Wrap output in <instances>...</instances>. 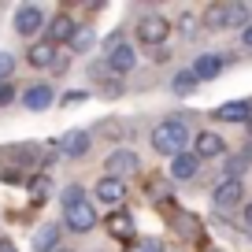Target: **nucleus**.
Here are the masks:
<instances>
[{
	"mask_svg": "<svg viewBox=\"0 0 252 252\" xmlns=\"http://www.w3.org/2000/svg\"><path fill=\"white\" fill-rule=\"evenodd\" d=\"M11 100H15V86H11V82H0V108H8Z\"/></svg>",
	"mask_w": 252,
	"mask_h": 252,
	"instance_id": "29",
	"label": "nucleus"
},
{
	"mask_svg": "<svg viewBox=\"0 0 252 252\" xmlns=\"http://www.w3.org/2000/svg\"><path fill=\"white\" fill-rule=\"evenodd\" d=\"M119 93H123V82H119V78L104 82V96H119Z\"/></svg>",
	"mask_w": 252,
	"mask_h": 252,
	"instance_id": "30",
	"label": "nucleus"
},
{
	"mask_svg": "<svg viewBox=\"0 0 252 252\" xmlns=\"http://www.w3.org/2000/svg\"><path fill=\"white\" fill-rule=\"evenodd\" d=\"M178 30H182V33H193V30H197V23H193V19H189V15H182Z\"/></svg>",
	"mask_w": 252,
	"mask_h": 252,
	"instance_id": "32",
	"label": "nucleus"
},
{
	"mask_svg": "<svg viewBox=\"0 0 252 252\" xmlns=\"http://www.w3.org/2000/svg\"><path fill=\"white\" fill-rule=\"evenodd\" d=\"M241 41H245V48H252V26H249V30L241 33Z\"/></svg>",
	"mask_w": 252,
	"mask_h": 252,
	"instance_id": "36",
	"label": "nucleus"
},
{
	"mask_svg": "<svg viewBox=\"0 0 252 252\" xmlns=\"http://www.w3.org/2000/svg\"><path fill=\"white\" fill-rule=\"evenodd\" d=\"M104 171H108V178H123L126 182V174L141 171V159H137L134 149H115L108 159H104Z\"/></svg>",
	"mask_w": 252,
	"mask_h": 252,
	"instance_id": "3",
	"label": "nucleus"
},
{
	"mask_svg": "<svg viewBox=\"0 0 252 252\" xmlns=\"http://www.w3.org/2000/svg\"><path fill=\"white\" fill-rule=\"evenodd\" d=\"M130 252H167V249H163L159 237H137V241L130 245Z\"/></svg>",
	"mask_w": 252,
	"mask_h": 252,
	"instance_id": "24",
	"label": "nucleus"
},
{
	"mask_svg": "<svg viewBox=\"0 0 252 252\" xmlns=\"http://www.w3.org/2000/svg\"><path fill=\"white\" fill-rule=\"evenodd\" d=\"M152 149L159 152V156H178V152H189V126L182 123V119H167V123H159L156 130H152Z\"/></svg>",
	"mask_w": 252,
	"mask_h": 252,
	"instance_id": "2",
	"label": "nucleus"
},
{
	"mask_svg": "<svg viewBox=\"0 0 252 252\" xmlns=\"http://www.w3.org/2000/svg\"><path fill=\"white\" fill-rule=\"evenodd\" d=\"M245 226L252 230V200H249V204H245Z\"/></svg>",
	"mask_w": 252,
	"mask_h": 252,
	"instance_id": "35",
	"label": "nucleus"
},
{
	"mask_svg": "<svg viewBox=\"0 0 252 252\" xmlns=\"http://www.w3.org/2000/svg\"><path fill=\"white\" fill-rule=\"evenodd\" d=\"M174 230H178L186 241H200V219L197 215H186V212H174Z\"/></svg>",
	"mask_w": 252,
	"mask_h": 252,
	"instance_id": "20",
	"label": "nucleus"
},
{
	"mask_svg": "<svg viewBox=\"0 0 252 252\" xmlns=\"http://www.w3.org/2000/svg\"><path fill=\"white\" fill-rule=\"evenodd\" d=\"M204 19H208L212 30H222V4H212V8L204 11Z\"/></svg>",
	"mask_w": 252,
	"mask_h": 252,
	"instance_id": "27",
	"label": "nucleus"
},
{
	"mask_svg": "<svg viewBox=\"0 0 252 252\" xmlns=\"http://www.w3.org/2000/svg\"><path fill=\"white\" fill-rule=\"evenodd\" d=\"M56 56H60V45H52V41H37V45H30V52H26V60H30V67H56Z\"/></svg>",
	"mask_w": 252,
	"mask_h": 252,
	"instance_id": "15",
	"label": "nucleus"
},
{
	"mask_svg": "<svg viewBox=\"0 0 252 252\" xmlns=\"http://www.w3.org/2000/svg\"><path fill=\"white\" fill-rule=\"evenodd\" d=\"M193 152H197L200 159H219L222 152H226V141H222L219 134H212V130H200V134H197V145H193Z\"/></svg>",
	"mask_w": 252,
	"mask_h": 252,
	"instance_id": "12",
	"label": "nucleus"
},
{
	"mask_svg": "<svg viewBox=\"0 0 252 252\" xmlns=\"http://www.w3.org/2000/svg\"><path fill=\"white\" fill-rule=\"evenodd\" d=\"M215 119H219V123H249V119H252V104L249 100L219 104V108H215Z\"/></svg>",
	"mask_w": 252,
	"mask_h": 252,
	"instance_id": "14",
	"label": "nucleus"
},
{
	"mask_svg": "<svg viewBox=\"0 0 252 252\" xmlns=\"http://www.w3.org/2000/svg\"><path fill=\"white\" fill-rule=\"evenodd\" d=\"M63 222L71 234H89L96 226V208L86 200L82 186H67L63 189Z\"/></svg>",
	"mask_w": 252,
	"mask_h": 252,
	"instance_id": "1",
	"label": "nucleus"
},
{
	"mask_svg": "<svg viewBox=\"0 0 252 252\" xmlns=\"http://www.w3.org/2000/svg\"><path fill=\"white\" fill-rule=\"evenodd\" d=\"M149 197H152V200H171V189H167V182H149Z\"/></svg>",
	"mask_w": 252,
	"mask_h": 252,
	"instance_id": "28",
	"label": "nucleus"
},
{
	"mask_svg": "<svg viewBox=\"0 0 252 252\" xmlns=\"http://www.w3.org/2000/svg\"><path fill=\"white\" fill-rule=\"evenodd\" d=\"M104 230H108L111 237H119V241H134V215L115 208V212L104 219Z\"/></svg>",
	"mask_w": 252,
	"mask_h": 252,
	"instance_id": "8",
	"label": "nucleus"
},
{
	"mask_svg": "<svg viewBox=\"0 0 252 252\" xmlns=\"http://www.w3.org/2000/svg\"><path fill=\"white\" fill-rule=\"evenodd\" d=\"M245 167H249V159H245V156H230V159H226V174H230L234 182H241V171H245Z\"/></svg>",
	"mask_w": 252,
	"mask_h": 252,
	"instance_id": "26",
	"label": "nucleus"
},
{
	"mask_svg": "<svg viewBox=\"0 0 252 252\" xmlns=\"http://www.w3.org/2000/svg\"><path fill=\"white\" fill-rule=\"evenodd\" d=\"M41 26H45V11H41L37 4H23V8L15 11V33L19 37H33Z\"/></svg>",
	"mask_w": 252,
	"mask_h": 252,
	"instance_id": "5",
	"label": "nucleus"
},
{
	"mask_svg": "<svg viewBox=\"0 0 252 252\" xmlns=\"http://www.w3.org/2000/svg\"><path fill=\"white\" fill-rule=\"evenodd\" d=\"M0 252H15V241H11V237H0Z\"/></svg>",
	"mask_w": 252,
	"mask_h": 252,
	"instance_id": "34",
	"label": "nucleus"
},
{
	"mask_svg": "<svg viewBox=\"0 0 252 252\" xmlns=\"http://www.w3.org/2000/svg\"><path fill=\"white\" fill-rule=\"evenodd\" d=\"M167 33H171V23H167L163 15H145L141 23H137V41H141V45L159 48L167 41Z\"/></svg>",
	"mask_w": 252,
	"mask_h": 252,
	"instance_id": "4",
	"label": "nucleus"
},
{
	"mask_svg": "<svg viewBox=\"0 0 252 252\" xmlns=\"http://www.w3.org/2000/svg\"><path fill=\"white\" fill-rule=\"evenodd\" d=\"M56 252H67V249H56Z\"/></svg>",
	"mask_w": 252,
	"mask_h": 252,
	"instance_id": "38",
	"label": "nucleus"
},
{
	"mask_svg": "<svg viewBox=\"0 0 252 252\" xmlns=\"http://www.w3.org/2000/svg\"><path fill=\"white\" fill-rule=\"evenodd\" d=\"M56 145H60V152H63V156L82 159V156L89 152V134H86V130H67V134H63Z\"/></svg>",
	"mask_w": 252,
	"mask_h": 252,
	"instance_id": "11",
	"label": "nucleus"
},
{
	"mask_svg": "<svg viewBox=\"0 0 252 252\" xmlns=\"http://www.w3.org/2000/svg\"><path fill=\"white\" fill-rule=\"evenodd\" d=\"M48 193H52V178H48V174H33L30 178V200L33 204H45Z\"/></svg>",
	"mask_w": 252,
	"mask_h": 252,
	"instance_id": "22",
	"label": "nucleus"
},
{
	"mask_svg": "<svg viewBox=\"0 0 252 252\" xmlns=\"http://www.w3.org/2000/svg\"><path fill=\"white\" fill-rule=\"evenodd\" d=\"M189 71L197 74L200 82H212V78H219L222 60H219V56H212V52H204V56H197V60H193V67H189Z\"/></svg>",
	"mask_w": 252,
	"mask_h": 252,
	"instance_id": "17",
	"label": "nucleus"
},
{
	"mask_svg": "<svg viewBox=\"0 0 252 252\" xmlns=\"http://www.w3.org/2000/svg\"><path fill=\"white\" fill-rule=\"evenodd\" d=\"M74 30H78V23H74L71 15H63V11H60V15L48 19V33H45V37L52 41V45H71Z\"/></svg>",
	"mask_w": 252,
	"mask_h": 252,
	"instance_id": "9",
	"label": "nucleus"
},
{
	"mask_svg": "<svg viewBox=\"0 0 252 252\" xmlns=\"http://www.w3.org/2000/svg\"><path fill=\"white\" fill-rule=\"evenodd\" d=\"M60 226H56V222H45V226L37 230V234H33V252H56V245H60Z\"/></svg>",
	"mask_w": 252,
	"mask_h": 252,
	"instance_id": "19",
	"label": "nucleus"
},
{
	"mask_svg": "<svg viewBox=\"0 0 252 252\" xmlns=\"http://www.w3.org/2000/svg\"><path fill=\"white\" fill-rule=\"evenodd\" d=\"M11 74H15V56L0 52V82H11Z\"/></svg>",
	"mask_w": 252,
	"mask_h": 252,
	"instance_id": "25",
	"label": "nucleus"
},
{
	"mask_svg": "<svg viewBox=\"0 0 252 252\" xmlns=\"http://www.w3.org/2000/svg\"><path fill=\"white\" fill-rule=\"evenodd\" d=\"M52 100H56V93H52V86H45V82H41V86H30V89L23 93V104H26L30 111H45Z\"/></svg>",
	"mask_w": 252,
	"mask_h": 252,
	"instance_id": "18",
	"label": "nucleus"
},
{
	"mask_svg": "<svg viewBox=\"0 0 252 252\" xmlns=\"http://www.w3.org/2000/svg\"><path fill=\"white\" fill-rule=\"evenodd\" d=\"M197 86H200V78L189 71V67H186V71H178V74L171 78V93H174V96H189Z\"/></svg>",
	"mask_w": 252,
	"mask_h": 252,
	"instance_id": "21",
	"label": "nucleus"
},
{
	"mask_svg": "<svg viewBox=\"0 0 252 252\" xmlns=\"http://www.w3.org/2000/svg\"><path fill=\"white\" fill-rule=\"evenodd\" d=\"M249 134H252V119H249Z\"/></svg>",
	"mask_w": 252,
	"mask_h": 252,
	"instance_id": "37",
	"label": "nucleus"
},
{
	"mask_svg": "<svg viewBox=\"0 0 252 252\" xmlns=\"http://www.w3.org/2000/svg\"><path fill=\"white\" fill-rule=\"evenodd\" d=\"M82 100H86V93H63V96H60L63 108H71V104H82Z\"/></svg>",
	"mask_w": 252,
	"mask_h": 252,
	"instance_id": "31",
	"label": "nucleus"
},
{
	"mask_svg": "<svg viewBox=\"0 0 252 252\" xmlns=\"http://www.w3.org/2000/svg\"><path fill=\"white\" fill-rule=\"evenodd\" d=\"M104 63H108L111 74H126V71H134V67H137V52L123 41V45H115V48L108 52V60H104Z\"/></svg>",
	"mask_w": 252,
	"mask_h": 252,
	"instance_id": "10",
	"label": "nucleus"
},
{
	"mask_svg": "<svg viewBox=\"0 0 252 252\" xmlns=\"http://www.w3.org/2000/svg\"><path fill=\"white\" fill-rule=\"evenodd\" d=\"M249 4H222V30H249Z\"/></svg>",
	"mask_w": 252,
	"mask_h": 252,
	"instance_id": "16",
	"label": "nucleus"
},
{
	"mask_svg": "<svg viewBox=\"0 0 252 252\" xmlns=\"http://www.w3.org/2000/svg\"><path fill=\"white\" fill-rule=\"evenodd\" d=\"M212 200H215V208H222V212L237 208V204L245 200V189H241V182H234V178L219 182V186H215V193H212Z\"/></svg>",
	"mask_w": 252,
	"mask_h": 252,
	"instance_id": "6",
	"label": "nucleus"
},
{
	"mask_svg": "<svg viewBox=\"0 0 252 252\" xmlns=\"http://www.w3.org/2000/svg\"><path fill=\"white\" fill-rule=\"evenodd\" d=\"M212 252H219V249H212Z\"/></svg>",
	"mask_w": 252,
	"mask_h": 252,
	"instance_id": "39",
	"label": "nucleus"
},
{
	"mask_svg": "<svg viewBox=\"0 0 252 252\" xmlns=\"http://www.w3.org/2000/svg\"><path fill=\"white\" fill-rule=\"evenodd\" d=\"M0 182H8V186H15V182H23V174H19V171H4V174H0Z\"/></svg>",
	"mask_w": 252,
	"mask_h": 252,
	"instance_id": "33",
	"label": "nucleus"
},
{
	"mask_svg": "<svg viewBox=\"0 0 252 252\" xmlns=\"http://www.w3.org/2000/svg\"><path fill=\"white\" fill-rule=\"evenodd\" d=\"M197 174H200V156L193 149L178 152V156L171 159V178L174 182H189V178H197Z\"/></svg>",
	"mask_w": 252,
	"mask_h": 252,
	"instance_id": "7",
	"label": "nucleus"
},
{
	"mask_svg": "<svg viewBox=\"0 0 252 252\" xmlns=\"http://www.w3.org/2000/svg\"><path fill=\"white\" fill-rule=\"evenodd\" d=\"M67 48H71V52H86V48H93V30H89V26H78Z\"/></svg>",
	"mask_w": 252,
	"mask_h": 252,
	"instance_id": "23",
	"label": "nucleus"
},
{
	"mask_svg": "<svg viewBox=\"0 0 252 252\" xmlns=\"http://www.w3.org/2000/svg\"><path fill=\"white\" fill-rule=\"evenodd\" d=\"M96 200H100V204H123L126 200V182L104 174V178L96 182Z\"/></svg>",
	"mask_w": 252,
	"mask_h": 252,
	"instance_id": "13",
	"label": "nucleus"
}]
</instances>
